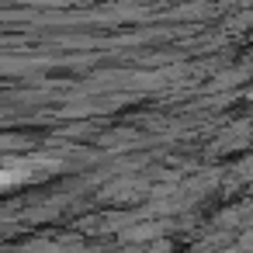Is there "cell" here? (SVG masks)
I'll return each instance as SVG.
<instances>
[{
	"label": "cell",
	"mask_w": 253,
	"mask_h": 253,
	"mask_svg": "<svg viewBox=\"0 0 253 253\" xmlns=\"http://www.w3.org/2000/svg\"><path fill=\"white\" fill-rule=\"evenodd\" d=\"M18 177H21L18 170H0V187H7V184H14Z\"/></svg>",
	"instance_id": "cell-1"
}]
</instances>
